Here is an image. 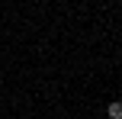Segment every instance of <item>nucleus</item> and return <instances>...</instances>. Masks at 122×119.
<instances>
[{
    "label": "nucleus",
    "instance_id": "obj_1",
    "mask_svg": "<svg viewBox=\"0 0 122 119\" xmlns=\"http://www.w3.org/2000/svg\"><path fill=\"white\" fill-rule=\"evenodd\" d=\"M106 116L109 119H122V100H112L109 106H106Z\"/></svg>",
    "mask_w": 122,
    "mask_h": 119
}]
</instances>
